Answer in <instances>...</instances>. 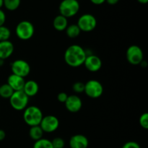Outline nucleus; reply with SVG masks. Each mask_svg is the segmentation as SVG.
Wrapping results in <instances>:
<instances>
[{
	"label": "nucleus",
	"mask_w": 148,
	"mask_h": 148,
	"mask_svg": "<svg viewBox=\"0 0 148 148\" xmlns=\"http://www.w3.org/2000/svg\"><path fill=\"white\" fill-rule=\"evenodd\" d=\"M77 25L81 32H91L96 28L97 19L92 14L86 13L79 17Z\"/></svg>",
	"instance_id": "obj_7"
},
{
	"label": "nucleus",
	"mask_w": 148,
	"mask_h": 148,
	"mask_svg": "<svg viewBox=\"0 0 148 148\" xmlns=\"http://www.w3.org/2000/svg\"><path fill=\"white\" fill-rule=\"evenodd\" d=\"M137 1H138L139 3H140V4H145L148 2V0H137Z\"/></svg>",
	"instance_id": "obj_33"
},
{
	"label": "nucleus",
	"mask_w": 148,
	"mask_h": 148,
	"mask_svg": "<svg viewBox=\"0 0 148 148\" xmlns=\"http://www.w3.org/2000/svg\"><path fill=\"white\" fill-rule=\"evenodd\" d=\"M25 82V78L17 76L14 74H11L7 78V83L12 88L14 91H20L23 90Z\"/></svg>",
	"instance_id": "obj_14"
},
{
	"label": "nucleus",
	"mask_w": 148,
	"mask_h": 148,
	"mask_svg": "<svg viewBox=\"0 0 148 148\" xmlns=\"http://www.w3.org/2000/svg\"><path fill=\"white\" fill-rule=\"evenodd\" d=\"M53 148H64L65 146V142L62 137H56L51 141Z\"/></svg>",
	"instance_id": "obj_26"
},
{
	"label": "nucleus",
	"mask_w": 148,
	"mask_h": 148,
	"mask_svg": "<svg viewBox=\"0 0 148 148\" xmlns=\"http://www.w3.org/2000/svg\"><path fill=\"white\" fill-rule=\"evenodd\" d=\"M90 1L93 4H95V5H101V4L106 2V0H90Z\"/></svg>",
	"instance_id": "obj_30"
},
{
	"label": "nucleus",
	"mask_w": 148,
	"mask_h": 148,
	"mask_svg": "<svg viewBox=\"0 0 148 148\" xmlns=\"http://www.w3.org/2000/svg\"><path fill=\"white\" fill-rule=\"evenodd\" d=\"M6 22V14L1 9H0V26L4 25Z\"/></svg>",
	"instance_id": "obj_29"
},
{
	"label": "nucleus",
	"mask_w": 148,
	"mask_h": 148,
	"mask_svg": "<svg viewBox=\"0 0 148 148\" xmlns=\"http://www.w3.org/2000/svg\"><path fill=\"white\" fill-rule=\"evenodd\" d=\"M83 65L88 71L91 72H96L102 67V60L101 58L95 54H88Z\"/></svg>",
	"instance_id": "obj_11"
},
{
	"label": "nucleus",
	"mask_w": 148,
	"mask_h": 148,
	"mask_svg": "<svg viewBox=\"0 0 148 148\" xmlns=\"http://www.w3.org/2000/svg\"><path fill=\"white\" fill-rule=\"evenodd\" d=\"M14 50V44L10 40L0 41V59H8L12 55Z\"/></svg>",
	"instance_id": "obj_15"
},
{
	"label": "nucleus",
	"mask_w": 148,
	"mask_h": 148,
	"mask_svg": "<svg viewBox=\"0 0 148 148\" xmlns=\"http://www.w3.org/2000/svg\"><path fill=\"white\" fill-rule=\"evenodd\" d=\"M2 7H4V1L0 0V9L2 8Z\"/></svg>",
	"instance_id": "obj_34"
},
{
	"label": "nucleus",
	"mask_w": 148,
	"mask_h": 148,
	"mask_svg": "<svg viewBox=\"0 0 148 148\" xmlns=\"http://www.w3.org/2000/svg\"><path fill=\"white\" fill-rule=\"evenodd\" d=\"M43 117L42 111L36 106H27L23 112V120L30 127L39 125Z\"/></svg>",
	"instance_id": "obj_2"
},
{
	"label": "nucleus",
	"mask_w": 148,
	"mask_h": 148,
	"mask_svg": "<svg viewBox=\"0 0 148 148\" xmlns=\"http://www.w3.org/2000/svg\"><path fill=\"white\" fill-rule=\"evenodd\" d=\"M6 137V133L3 130H0V142L3 141Z\"/></svg>",
	"instance_id": "obj_31"
},
{
	"label": "nucleus",
	"mask_w": 148,
	"mask_h": 148,
	"mask_svg": "<svg viewBox=\"0 0 148 148\" xmlns=\"http://www.w3.org/2000/svg\"><path fill=\"white\" fill-rule=\"evenodd\" d=\"M66 110L71 113H77L81 110L82 107V101L77 95H68V98L64 103Z\"/></svg>",
	"instance_id": "obj_12"
},
{
	"label": "nucleus",
	"mask_w": 148,
	"mask_h": 148,
	"mask_svg": "<svg viewBox=\"0 0 148 148\" xmlns=\"http://www.w3.org/2000/svg\"><path fill=\"white\" fill-rule=\"evenodd\" d=\"M79 9L80 5L77 0H62L59 7V14L68 19L76 15Z\"/></svg>",
	"instance_id": "obj_3"
},
{
	"label": "nucleus",
	"mask_w": 148,
	"mask_h": 148,
	"mask_svg": "<svg viewBox=\"0 0 148 148\" xmlns=\"http://www.w3.org/2000/svg\"><path fill=\"white\" fill-rule=\"evenodd\" d=\"M4 7L9 11H14L17 10L21 4V0H3Z\"/></svg>",
	"instance_id": "obj_21"
},
{
	"label": "nucleus",
	"mask_w": 148,
	"mask_h": 148,
	"mask_svg": "<svg viewBox=\"0 0 148 148\" xmlns=\"http://www.w3.org/2000/svg\"><path fill=\"white\" fill-rule=\"evenodd\" d=\"M23 91L29 97H33L38 94L39 91V85L36 81L30 79L25 81Z\"/></svg>",
	"instance_id": "obj_16"
},
{
	"label": "nucleus",
	"mask_w": 148,
	"mask_h": 148,
	"mask_svg": "<svg viewBox=\"0 0 148 148\" xmlns=\"http://www.w3.org/2000/svg\"><path fill=\"white\" fill-rule=\"evenodd\" d=\"M66 36L70 38H75L80 35L81 30L77 24H72L67 26L65 30Z\"/></svg>",
	"instance_id": "obj_19"
},
{
	"label": "nucleus",
	"mask_w": 148,
	"mask_h": 148,
	"mask_svg": "<svg viewBox=\"0 0 148 148\" xmlns=\"http://www.w3.org/2000/svg\"><path fill=\"white\" fill-rule=\"evenodd\" d=\"M29 97L23 90L14 91L10 100V106L15 111H24L27 107Z\"/></svg>",
	"instance_id": "obj_5"
},
{
	"label": "nucleus",
	"mask_w": 148,
	"mask_h": 148,
	"mask_svg": "<svg viewBox=\"0 0 148 148\" xmlns=\"http://www.w3.org/2000/svg\"><path fill=\"white\" fill-rule=\"evenodd\" d=\"M67 98H68V95L64 92H59L57 95L58 101H59L60 103H64L65 101H66V99H67Z\"/></svg>",
	"instance_id": "obj_28"
},
{
	"label": "nucleus",
	"mask_w": 148,
	"mask_h": 148,
	"mask_svg": "<svg viewBox=\"0 0 148 148\" xmlns=\"http://www.w3.org/2000/svg\"><path fill=\"white\" fill-rule=\"evenodd\" d=\"M15 33L17 38L20 40H30L35 33L34 25L28 20H23L16 26Z\"/></svg>",
	"instance_id": "obj_4"
},
{
	"label": "nucleus",
	"mask_w": 148,
	"mask_h": 148,
	"mask_svg": "<svg viewBox=\"0 0 148 148\" xmlns=\"http://www.w3.org/2000/svg\"><path fill=\"white\" fill-rule=\"evenodd\" d=\"M68 25V19L61 14H59L53 19V27L57 31H64Z\"/></svg>",
	"instance_id": "obj_17"
},
{
	"label": "nucleus",
	"mask_w": 148,
	"mask_h": 148,
	"mask_svg": "<svg viewBox=\"0 0 148 148\" xmlns=\"http://www.w3.org/2000/svg\"><path fill=\"white\" fill-rule=\"evenodd\" d=\"M139 123L140 125L143 127L145 130H147L148 129V114L147 112L143 113L140 117L139 119Z\"/></svg>",
	"instance_id": "obj_25"
},
{
	"label": "nucleus",
	"mask_w": 148,
	"mask_h": 148,
	"mask_svg": "<svg viewBox=\"0 0 148 148\" xmlns=\"http://www.w3.org/2000/svg\"><path fill=\"white\" fill-rule=\"evenodd\" d=\"M14 91L7 83L0 85V97L4 99H10Z\"/></svg>",
	"instance_id": "obj_20"
},
{
	"label": "nucleus",
	"mask_w": 148,
	"mask_h": 148,
	"mask_svg": "<svg viewBox=\"0 0 148 148\" xmlns=\"http://www.w3.org/2000/svg\"><path fill=\"white\" fill-rule=\"evenodd\" d=\"M121 148H140V146L137 142L130 141L126 143Z\"/></svg>",
	"instance_id": "obj_27"
},
{
	"label": "nucleus",
	"mask_w": 148,
	"mask_h": 148,
	"mask_svg": "<svg viewBox=\"0 0 148 148\" xmlns=\"http://www.w3.org/2000/svg\"><path fill=\"white\" fill-rule=\"evenodd\" d=\"M39 126L43 132L52 133L57 130L59 127V120L53 115L43 116Z\"/></svg>",
	"instance_id": "obj_10"
},
{
	"label": "nucleus",
	"mask_w": 148,
	"mask_h": 148,
	"mask_svg": "<svg viewBox=\"0 0 148 148\" xmlns=\"http://www.w3.org/2000/svg\"><path fill=\"white\" fill-rule=\"evenodd\" d=\"M4 60H3V59H0V66L4 65Z\"/></svg>",
	"instance_id": "obj_35"
},
{
	"label": "nucleus",
	"mask_w": 148,
	"mask_h": 148,
	"mask_svg": "<svg viewBox=\"0 0 148 148\" xmlns=\"http://www.w3.org/2000/svg\"><path fill=\"white\" fill-rule=\"evenodd\" d=\"M72 90L77 94L84 92L85 90V83L82 82H76L72 85Z\"/></svg>",
	"instance_id": "obj_24"
},
{
	"label": "nucleus",
	"mask_w": 148,
	"mask_h": 148,
	"mask_svg": "<svg viewBox=\"0 0 148 148\" xmlns=\"http://www.w3.org/2000/svg\"><path fill=\"white\" fill-rule=\"evenodd\" d=\"M33 148H53V146L51 140L42 138L37 141H35Z\"/></svg>",
	"instance_id": "obj_22"
},
{
	"label": "nucleus",
	"mask_w": 148,
	"mask_h": 148,
	"mask_svg": "<svg viewBox=\"0 0 148 148\" xmlns=\"http://www.w3.org/2000/svg\"><path fill=\"white\" fill-rule=\"evenodd\" d=\"M84 92L89 98L96 99L103 93V86L102 83L96 79H90L85 83Z\"/></svg>",
	"instance_id": "obj_6"
},
{
	"label": "nucleus",
	"mask_w": 148,
	"mask_h": 148,
	"mask_svg": "<svg viewBox=\"0 0 148 148\" xmlns=\"http://www.w3.org/2000/svg\"><path fill=\"white\" fill-rule=\"evenodd\" d=\"M120 0H106V2H107L110 5H115Z\"/></svg>",
	"instance_id": "obj_32"
},
{
	"label": "nucleus",
	"mask_w": 148,
	"mask_h": 148,
	"mask_svg": "<svg viewBox=\"0 0 148 148\" xmlns=\"http://www.w3.org/2000/svg\"><path fill=\"white\" fill-rule=\"evenodd\" d=\"M127 60L132 65H140L144 60V53L141 48L137 45H132L126 52Z\"/></svg>",
	"instance_id": "obj_8"
},
{
	"label": "nucleus",
	"mask_w": 148,
	"mask_h": 148,
	"mask_svg": "<svg viewBox=\"0 0 148 148\" xmlns=\"http://www.w3.org/2000/svg\"><path fill=\"white\" fill-rule=\"evenodd\" d=\"M11 70L12 74L25 78L30 74V66L25 60L16 59L11 64Z\"/></svg>",
	"instance_id": "obj_9"
},
{
	"label": "nucleus",
	"mask_w": 148,
	"mask_h": 148,
	"mask_svg": "<svg viewBox=\"0 0 148 148\" xmlns=\"http://www.w3.org/2000/svg\"><path fill=\"white\" fill-rule=\"evenodd\" d=\"M87 55L88 53L86 51L82 46L77 44H73L66 49L64 59L68 66L76 68L83 65Z\"/></svg>",
	"instance_id": "obj_1"
},
{
	"label": "nucleus",
	"mask_w": 148,
	"mask_h": 148,
	"mask_svg": "<svg viewBox=\"0 0 148 148\" xmlns=\"http://www.w3.org/2000/svg\"><path fill=\"white\" fill-rule=\"evenodd\" d=\"M69 145L70 148H88L89 141L83 134H75L71 137Z\"/></svg>",
	"instance_id": "obj_13"
},
{
	"label": "nucleus",
	"mask_w": 148,
	"mask_h": 148,
	"mask_svg": "<svg viewBox=\"0 0 148 148\" xmlns=\"http://www.w3.org/2000/svg\"><path fill=\"white\" fill-rule=\"evenodd\" d=\"M11 37V31L10 28L6 26H0V41L10 40Z\"/></svg>",
	"instance_id": "obj_23"
},
{
	"label": "nucleus",
	"mask_w": 148,
	"mask_h": 148,
	"mask_svg": "<svg viewBox=\"0 0 148 148\" xmlns=\"http://www.w3.org/2000/svg\"><path fill=\"white\" fill-rule=\"evenodd\" d=\"M43 134L44 132L39 125L30 127V130H29V136L31 140H34V141H37V140L43 138Z\"/></svg>",
	"instance_id": "obj_18"
}]
</instances>
